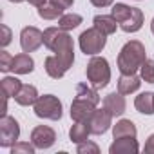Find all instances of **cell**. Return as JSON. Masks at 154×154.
I'll return each instance as SVG.
<instances>
[{"label": "cell", "instance_id": "36", "mask_svg": "<svg viewBox=\"0 0 154 154\" xmlns=\"http://www.w3.org/2000/svg\"><path fill=\"white\" fill-rule=\"evenodd\" d=\"M150 31H152V35H154V18H152V22H150Z\"/></svg>", "mask_w": 154, "mask_h": 154}, {"label": "cell", "instance_id": "19", "mask_svg": "<svg viewBox=\"0 0 154 154\" xmlns=\"http://www.w3.org/2000/svg\"><path fill=\"white\" fill-rule=\"evenodd\" d=\"M44 67H45V72L51 76V78H54V80H60L62 76L67 72V69L63 67V63L58 60V56H56V54L47 56V58H45V62H44Z\"/></svg>", "mask_w": 154, "mask_h": 154}, {"label": "cell", "instance_id": "37", "mask_svg": "<svg viewBox=\"0 0 154 154\" xmlns=\"http://www.w3.org/2000/svg\"><path fill=\"white\" fill-rule=\"evenodd\" d=\"M9 2H15V4H20V2H24V0H9Z\"/></svg>", "mask_w": 154, "mask_h": 154}, {"label": "cell", "instance_id": "26", "mask_svg": "<svg viewBox=\"0 0 154 154\" xmlns=\"http://www.w3.org/2000/svg\"><path fill=\"white\" fill-rule=\"evenodd\" d=\"M131 11H132V8H131V6H127V4H114V6H112V11H111V15L116 18V22H118V24H122L123 20H127V17L131 15Z\"/></svg>", "mask_w": 154, "mask_h": 154}, {"label": "cell", "instance_id": "33", "mask_svg": "<svg viewBox=\"0 0 154 154\" xmlns=\"http://www.w3.org/2000/svg\"><path fill=\"white\" fill-rule=\"evenodd\" d=\"M145 152L154 154V134H150V136H149V140L145 141Z\"/></svg>", "mask_w": 154, "mask_h": 154}, {"label": "cell", "instance_id": "15", "mask_svg": "<svg viewBox=\"0 0 154 154\" xmlns=\"http://www.w3.org/2000/svg\"><path fill=\"white\" fill-rule=\"evenodd\" d=\"M141 26H143V11L140 8H132V11L127 17V20H123L120 24V27L125 33H136V31L141 29Z\"/></svg>", "mask_w": 154, "mask_h": 154}, {"label": "cell", "instance_id": "32", "mask_svg": "<svg viewBox=\"0 0 154 154\" xmlns=\"http://www.w3.org/2000/svg\"><path fill=\"white\" fill-rule=\"evenodd\" d=\"M49 2H51L53 6L60 8L62 11H65V9H69V8L74 4V0H49Z\"/></svg>", "mask_w": 154, "mask_h": 154}, {"label": "cell", "instance_id": "23", "mask_svg": "<svg viewBox=\"0 0 154 154\" xmlns=\"http://www.w3.org/2000/svg\"><path fill=\"white\" fill-rule=\"evenodd\" d=\"M82 24V17L76 15V13H65L58 18V27L63 29V31H71V29H76Z\"/></svg>", "mask_w": 154, "mask_h": 154}, {"label": "cell", "instance_id": "8", "mask_svg": "<svg viewBox=\"0 0 154 154\" xmlns=\"http://www.w3.org/2000/svg\"><path fill=\"white\" fill-rule=\"evenodd\" d=\"M94 109H96V103H93L87 98L76 96L71 103V118H72V122H89Z\"/></svg>", "mask_w": 154, "mask_h": 154}, {"label": "cell", "instance_id": "34", "mask_svg": "<svg viewBox=\"0 0 154 154\" xmlns=\"http://www.w3.org/2000/svg\"><path fill=\"white\" fill-rule=\"evenodd\" d=\"M114 2V0H91V4L94 6V8H107V6H111Z\"/></svg>", "mask_w": 154, "mask_h": 154}, {"label": "cell", "instance_id": "24", "mask_svg": "<svg viewBox=\"0 0 154 154\" xmlns=\"http://www.w3.org/2000/svg\"><path fill=\"white\" fill-rule=\"evenodd\" d=\"M76 96H82V98H87V100H91L93 103H100V94H98V91L91 85H87V84H78L76 85Z\"/></svg>", "mask_w": 154, "mask_h": 154}, {"label": "cell", "instance_id": "35", "mask_svg": "<svg viewBox=\"0 0 154 154\" xmlns=\"http://www.w3.org/2000/svg\"><path fill=\"white\" fill-rule=\"evenodd\" d=\"M27 2H29L31 6H35V8H40V6L47 4V0H27Z\"/></svg>", "mask_w": 154, "mask_h": 154}, {"label": "cell", "instance_id": "14", "mask_svg": "<svg viewBox=\"0 0 154 154\" xmlns=\"http://www.w3.org/2000/svg\"><path fill=\"white\" fill-rule=\"evenodd\" d=\"M35 69V60L29 56V53H20L13 58V65L11 71L17 74H29Z\"/></svg>", "mask_w": 154, "mask_h": 154}, {"label": "cell", "instance_id": "18", "mask_svg": "<svg viewBox=\"0 0 154 154\" xmlns=\"http://www.w3.org/2000/svg\"><path fill=\"white\" fill-rule=\"evenodd\" d=\"M89 134H91V129H89V123H87V122H74V125H72L71 131H69V138H71V141L76 143V145L87 141Z\"/></svg>", "mask_w": 154, "mask_h": 154}, {"label": "cell", "instance_id": "3", "mask_svg": "<svg viewBox=\"0 0 154 154\" xmlns=\"http://www.w3.org/2000/svg\"><path fill=\"white\" fill-rule=\"evenodd\" d=\"M85 74H87V80L91 82V85L94 89L107 87L109 82H111V67H109V62L103 56H93L89 60V63H87Z\"/></svg>", "mask_w": 154, "mask_h": 154}, {"label": "cell", "instance_id": "1", "mask_svg": "<svg viewBox=\"0 0 154 154\" xmlns=\"http://www.w3.org/2000/svg\"><path fill=\"white\" fill-rule=\"evenodd\" d=\"M44 45L58 56V60L63 63L65 69H69L72 65L74 45H72V38L67 31H63L60 27H47L44 31Z\"/></svg>", "mask_w": 154, "mask_h": 154}, {"label": "cell", "instance_id": "4", "mask_svg": "<svg viewBox=\"0 0 154 154\" xmlns=\"http://www.w3.org/2000/svg\"><path fill=\"white\" fill-rule=\"evenodd\" d=\"M78 44H80V49L82 53L87 56H96L98 53L103 51L105 44H107V35H103L102 31H98L94 26L91 29H85L80 38H78Z\"/></svg>", "mask_w": 154, "mask_h": 154}, {"label": "cell", "instance_id": "5", "mask_svg": "<svg viewBox=\"0 0 154 154\" xmlns=\"http://www.w3.org/2000/svg\"><path fill=\"white\" fill-rule=\"evenodd\" d=\"M33 109H35V114H36L38 118H44V120L58 122V120L62 118V102H60L54 94L38 96V100L35 102Z\"/></svg>", "mask_w": 154, "mask_h": 154}, {"label": "cell", "instance_id": "25", "mask_svg": "<svg viewBox=\"0 0 154 154\" xmlns=\"http://www.w3.org/2000/svg\"><path fill=\"white\" fill-rule=\"evenodd\" d=\"M38 15H40V18H44V20H56V18H60V17L63 15V11L49 2V4H44V6L38 8Z\"/></svg>", "mask_w": 154, "mask_h": 154}, {"label": "cell", "instance_id": "2", "mask_svg": "<svg viewBox=\"0 0 154 154\" xmlns=\"http://www.w3.org/2000/svg\"><path fill=\"white\" fill-rule=\"evenodd\" d=\"M145 60H147L145 45L138 40H131L122 47L118 54V69L122 74H136V71H140Z\"/></svg>", "mask_w": 154, "mask_h": 154}, {"label": "cell", "instance_id": "6", "mask_svg": "<svg viewBox=\"0 0 154 154\" xmlns=\"http://www.w3.org/2000/svg\"><path fill=\"white\" fill-rule=\"evenodd\" d=\"M20 138V125L13 116H2L0 118V147L11 149L17 140Z\"/></svg>", "mask_w": 154, "mask_h": 154}, {"label": "cell", "instance_id": "16", "mask_svg": "<svg viewBox=\"0 0 154 154\" xmlns=\"http://www.w3.org/2000/svg\"><path fill=\"white\" fill-rule=\"evenodd\" d=\"M93 24H94V27H96L98 31H102V33L107 35V36L112 35V33H116V27L120 26L112 15H96L94 20H93Z\"/></svg>", "mask_w": 154, "mask_h": 154}, {"label": "cell", "instance_id": "31", "mask_svg": "<svg viewBox=\"0 0 154 154\" xmlns=\"http://www.w3.org/2000/svg\"><path fill=\"white\" fill-rule=\"evenodd\" d=\"M0 27H2V42H0V44H2V47H6V45H9V42H11V29L6 26V24H2V26H0Z\"/></svg>", "mask_w": 154, "mask_h": 154}, {"label": "cell", "instance_id": "12", "mask_svg": "<svg viewBox=\"0 0 154 154\" xmlns=\"http://www.w3.org/2000/svg\"><path fill=\"white\" fill-rule=\"evenodd\" d=\"M103 107H105L112 116H122V114L125 112L127 103H125V98H123L122 93H111V94H107V96L103 98Z\"/></svg>", "mask_w": 154, "mask_h": 154}, {"label": "cell", "instance_id": "21", "mask_svg": "<svg viewBox=\"0 0 154 154\" xmlns=\"http://www.w3.org/2000/svg\"><path fill=\"white\" fill-rule=\"evenodd\" d=\"M22 85L24 84L18 78H15V76H6V78H2V82H0V91L8 98H15L18 94V91L22 89Z\"/></svg>", "mask_w": 154, "mask_h": 154}, {"label": "cell", "instance_id": "27", "mask_svg": "<svg viewBox=\"0 0 154 154\" xmlns=\"http://www.w3.org/2000/svg\"><path fill=\"white\" fill-rule=\"evenodd\" d=\"M140 76L147 84H154V60H145L140 67Z\"/></svg>", "mask_w": 154, "mask_h": 154}, {"label": "cell", "instance_id": "11", "mask_svg": "<svg viewBox=\"0 0 154 154\" xmlns=\"http://www.w3.org/2000/svg\"><path fill=\"white\" fill-rule=\"evenodd\" d=\"M140 150V145L136 138L125 136V138H114V143L109 147L111 154H136Z\"/></svg>", "mask_w": 154, "mask_h": 154}, {"label": "cell", "instance_id": "30", "mask_svg": "<svg viewBox=\"0 0 154 154\" xmlns=\"http://www.w3.org/2000/svg\"><path fill=\"white\" fill-rule=\"evenodd\" d=\"M13 58L8 51H0V71L2 72H8L11 71V65H13Z\"/></svg>", "mask_w": 154, "mask_h": 154}, {"label": "cell", "instance_id": "7", "mask_svg": "<svg viewBox=\"0 0 154 154\" xmlns=\"http://www.w3.org/2000/svg\"><path fill=\"white\" fill-rule=\"evenodd\" d=\"M112 114L103 107V109H94V112L91 114V118H89V129H91V134H96V136H100V134H105L109 129H111V125H112Z\"/></svg>", "mask_w": 154, "mask_h": 154}, {"label": "cell", "instance_id": "10", "mask_svg": "<svg viewBox=\"0 0 154 154\" xmlns=\"http://www.w3.org/2000/svg\"><path fill=\"white\" fill-rule=\"evenodd\" d=\"M56 141V132L47 125H38L31 131V143L36 149H49Z\"/></svg>", "mask_w": 154, "mask_h": 154}, {"label": "cell", "instance_id": "9", "mask_svg": "<svg viewBox=\"0 0 154 154\" xmlns=\"http://www.w3.org/2000/svg\"><path fill=\"white\" fill-rule=\"evenodd\" d=\"M42 44H44V33L40 29H36L33 26L22 29V33H20V45H22L24 53H33Z\"/></svg>", "mask_w": 154, "mask_h": 154}, {"label": "cell", "instance_id": "22", "mask_svg": "<svg viewBox=\"0 0 154 154\" xmlns=\"http://www.w3.org/2000/svg\"><path fill=\"white\" fill-rule=\"evenodd\" d=\"M136 134H138L136 125L131 120H120V122H116V125H112V136L114 138H125V136L136 138Z\"/></svg>", "mask_w": 154, "mask_h": 154}, {"label": "cell", "instance_id": "17", "mask_svg": "<svg viewBox=\"0 0 154 154\" xmlns=\"http://www.w3.org/2000/svg\"><path fill=\"white\" fill-rule=\"evenodd\" d=\"M38 100V91L35 85H22V89L18 91V94L15 96V102L18 105H24V107H29V105H35V102Z\"/></svg>", "mask_w": 154, "mask_h": 154}, {"label": "cell", "instance_id": "28", "mask_svg": "<svg viewBox=\"0 0 154 154\" xmlns=\"http://www.w3.org/2000/svg\"><path fill=\"white\" fill-rule=\"evenodd\" d=\"M35 145L27 143V141H17L11 147V154H35Z\"/></svg>", "mask_w": 154, "mask_h": 154}, {"label": "cell", "instance_id": "20", "mask_svg": "<svg viewBox=\"0 0 154 154\" xmlns=\"http://www.w3.org/2000/svg\"><path fill=\"white\" fill-rule=\"evenodd\" d=\"M134 107L141 114H154V93H141L134 100Z\"/></svg>", "mask_w": 154, "mask_h": 154}, {"label": "cell", "instance_id": "29", "mask_svg": "<svg viewBox=\"0 0 154 154\" xmlns=\"http://www.w3.org/2000/svg\"><path fill=\"white\" fill-rule=\"evenodd\" d=\"M76 152L78 154H100V147L93 141H84V143H78Z\"/></svg>", "mask_w": 154, "mask_h": 154}, {"label": "cell", "instance_id": "13", "mask_svg": "<svg viewBox=\"0 0 154 154\" xmlns=\"http://www.w3.org/2000/svg\"><path fill=\"white\" fill-rule=\"evenodd\" d=\"M141 85V76L136 74H122L118 78V93H122L123 96L136 93Z\"/></svg>", "mask_w": 154, "mask_h": 154}]
</instances>
